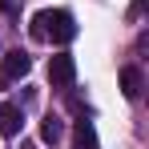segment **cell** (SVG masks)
I'll return each mask as SVG.
<instances>
[{
	"instance_id": "cell-10",
	"label": "cell",
	"mask_w": 149,
	"mask_h": 149,
	"mask_svg": "<svg viewBox=\"0 0 149 149\" xmlns=\"http://www.w3.org/2000/svg\"><path fill=\"white\" fill-rule=\"evenodd\" d=\"M24 149H36V145H32V141H24Z\"/></svg>"
},
{
	"instance_id": "cell-4",
	"label": "cell",
	"mask_w": 149,
	"mask_h": 149,
	"mask_svg": "<svg viewBox=\"0 0 149 149\" xmlns=\"http://www.w3.org/2000/svg\"><path fill=\"white\" fill-rule=\"evenodd\" d=\"M20 125H24L20 105H16V101H4V105H0V133H4V137H16Z\"/></svg>"
},
{
	"instance_id": "cell-6",
	"label": "cell",
	"mask_w": 149,
	"mask_h": 149,
	"mask_svg": "<svg viewBox=\"0 0 149 149\" xmlns=\"http://www.w3.org/2000/svg\"><path fill=\"white\" fill-rule=\"evenodd\" d=\"M73 145H77V149H97V133H93V125H89V121H77Z\"/></svg>"
},
{
	"instance_id": "cell-5",
	"label": "cell",
	"mask_w": 149,
	"mask_h": 149,
	"mask_svg": "<svg viewBox=\"0 0 149 149\" xmlns=\"http://www.w3.org/2000/svg\"><path fill=\"white\" fill-rule=\"evenodd\" d=\"M121 93L129 101L141 97V69H137V65H125V69H121Z\"/></svg>"
},
{
	"instance_id": "cell-7",
	"label": "cell",
	"mask_w": 149,
	"mask_h": 149,
	"mask_svg": "<svg viewBox=\"0 0 149 149\" xmlns=\"http://www.w3.org/2000/svg\"><path fill=\"white\" fill-rule=\"evenodd\" d=\"M40 137H45V141H52V145H56V141H61V121H56V117H49V121L40 125Z\"/></svg>"
},
{
	"instance_id": "cell-1",
	"label": "cell",
	"mask_w": 149,
	"mask_h": 149,
	"mask_svg": "<svg viewBox=\"0 0 149 149\" xmlns=\"http://www.w3.org/2000/svg\"><path fill=\"white\" fill-rule=\"evenodd\" d=\"M32 36L36 40H52V45H69L77 36V24L65 8H45L32 16Z\"/></svg>"
},
{
	"instance_id": "cell-9",
	"label": "cell",
	"mask_w": 149,
	"mask_h": 149,
	"mask_svg": "<svg viewBox=\"0 0 149 149\" xmlns=\"http://www.w3.org/2000/svg\"><path fill=\"white\" fill-rule=\"evenodd\" d=\"M0 8H12V0H0Z\"/></svg>"
},
{
	"instance_id": "cell-8",
	"label": "cell",
	"mask_w": 149,
	"mask_h": 149,
	"mask_svg": "<svg viewBox=\"0 0 149 149\" xmlns=\"http://www.w3.org/2000/svg\"><path fill=\"white\" fill-rule=\"evenodd\" d=\"M145 8H149V0H133V4H129V20H137Z\"/></svg>"
},
{
	"instance_id": "cell-2",
	"label": "cell",
	"mask_w": 149,
	"mask_h": 149,
	"mask_svg": "<svg viewBox=\"0 0 149 149\" xmlns=\"http://www.w3.org/2000/svg\"><path fill=\"white\" fill-rule=\"evenodd\" d=\"M49 81H52V89H69L77 81V61L69 56V52H56L49 61Z\"/></svg>"
},
{
	"instance_id": "cell-3",
	"label": "cell",
	"mask_w": 149,
	"mask_h": 149,
	"mask_svg": "<svg viewBox=\"0 0 149 149\" xmlns=\"http://www.w3.org/2000/svg\"><path fill=\"white\" fill-rule=\"evenodd\" d=\"M28 69H32L28 52L12 49V52H4V65H0V81H20V77H28Z\"/></svg>"
}]
</instances>
